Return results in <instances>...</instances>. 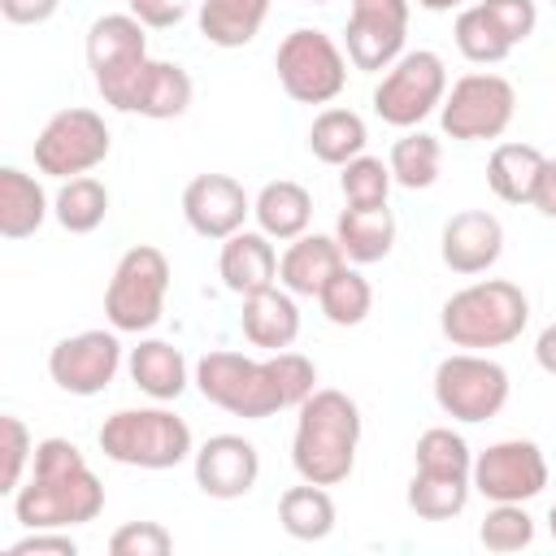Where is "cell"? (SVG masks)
<instances>
[{"label":"cell","mask_w":556,"mask_h":556,"mask_svg":"<svg viewBox=\"0 0 556 556\" xmlns=\"http://www.w3.org/2000/svg\"><path fill=\"white\" fill-rule=\"evenodd\" d=\"M443 96H447L443 56L430 48H413L395 65H387L382 83L374 87V113L395 130H413L443 104Z\"/></svg>","instance_id":"30bf717a"},{"label":"cell","mask_w":556,"mask_h":556,"mask_svg":"<svg viewBox=\"0 0 556 556\" xmlns=\"http://www.w3.org/2000/svg\"><path fill=\"white\" fill-rule=\"evenodd\" d=\"M52 213V200L43 195L39 178H30L17 165L0 169V235L4 239H30Z\"/></svg>","instance_id":"484cf974"},{"label":"cell","mask_w":556,"mask_h":556,"mask_svg":"<svg viewBox=\"0 0 556 556\" xmlns=\"http://www.w3.org/2000/svg\"><path fill=\"white\" fill-rule=\"evenodd\" d=\"M61 0H0V17L9 26H43L48 17H56Z\"/></svg>","instance_id":"ee69618b"},{"label":"cell","mask_w":556,"mask_h":556,"mask_svg":"<svg viewBox=\"0 0 556 556\" xmlns=\"http://www.w3.org/2000/svg\"><path fill=\"white\" fill-rule=\"evenodd\" d=\"M413 469H426V473H460V478H473V452L469 443L452 430V426H430L417 434V447H413Z\"/></svg>","instance_id":"d590c367"},{"label":"cell","mask_w":556,"mask_h":556,"mask_svg":"<svg viewBox=\"0 0 556 556\" xmlns=\"http://www.w3.org/2000/svg\"><path fill=\"white\" fill-rule=\"evenodd\" d=\"M530 321V295L508 278H482L443 300L439 330L452 348L491 352L521 339Z\"/></svg>","instance_id":"3957f363"},{"label":"cell","mask_w":556,"mask_h":556,"mask_svg":"<svg viewBox=\"0 0 556 556\" xmlns=\"http://www.w3.org/2000/svg\"><path fill=\"white\" fill-rule=\"evenodd\" d=\"M348 265L343 248L334 235H300L287 243V252L278 256V287H287L291 295H321V287Z\"/></svg>","instance_id":"44dd1931"},{"label":"cell","mask_w":556,"mask_h":556,"mask_svg":"<svg viewBox=\"0 0 556 556\" xmlns=\"http://www.w3.org/2000/svg\"><path fill=\"white\" fill-rule=\"evenodd\" d=\"M434 404L465 426L491 421L508 404V369L486 352H452L434 365Z\"/></svg>","instance_id":"9c48e42d"},{"label":"cell","mask_w":556,"mask_h":556,"mask_svg":"<svg viewBox=\"0 0 556 556\" xmlns=\"http://www.w3.org/2000/svg\"><path fill=\"white\" fill-rule=\"evenodd\" d=\"M269 0H200V35L213 48H243L261 35Z\"/></svg>","instance_id":"f546056e"},{"label":"cell","mask_w":556,"mask_h":556,"mask_svg":"<svg viewBox=\"0 0 556 556\" xmlns=\"http://www.w3.org/2000/svg\"><path fill=\"white\" fill-rule=\"evenodd\" d=\"M478 543L495 556H513L526 552L534 543V517L521 504H491L482 526H478Z\"/></svg>","instance_id":"8d00e7d4"},{"label":"cell","mask_w":556,"mask_h":556,"mask_svg":"<svg viewBox=\"0 0 556 556\" xmlns=\"http://www.w3.org/2000/svg\"><path fill=\"white\" fill-rule=\"evenodd\" d=\"M295 434H291V465L304 482L339 486L356 469L361 447V408L348 391L317 387L295 408Z\"/></svg>","instance_id":"7a4b0ae2"},{"label":"cell","mask_w":556,"mask_h":556,"mask_svg":"<svg viewBox=\"0 0 556 556\" xmlns=\"http://www.w3.org/2000/svg\"><path fill=\"white\" fill-rule=\"evenodd\" d=\"M369 143V130H365V117L356 109H343V104H330L313 117L308 126V152L321 161V165H348L352 156H361Z\"/></svg>","instance_id":"83f0119b"},{"label":"cell","mask_w":556,"mask_h":556,"mask_svg":"<svg viewBox=\"0 0 556 556\" xmlns=\"http://www.w3.org/2000/svg\"><path fill=\"white\" fill-rule=\"evenodd\" d=\"M191 4L195 0H130L126 13H135L148 30H169V26H178L191 13Z\"/></svg>","instance_id":"7bdbcfd3"},{"label":"cell","mask_w":556,"mask_h":556,"mask_svg":"<svg viewBox=\"0 0 556 556\" xmlns=\"http://www.w3.org/2000/svg\"><path fill=\"white\" fill-rule=\"evenodd\" d=\"M0 439H4V447H0V452H4L0 491H4V495H17V486L26 482V469H30V460H35V439H30L26 421L13 417V413L0 417Z\"/></svg>","instance_id":"f35d334b"},{"label":"cell","mask_w":556,"mask_h":556,"mask_svg":"<svg viewBox=\"0 0 556 556\" xmlns=\"http://www.w3.org/2000/svg\"><path fill=\"white\" fill-rule=\"evenodd\" d=\"M191 74L174 61H143L135 83L126 87L117 113H139V117H152V122H169V117H182L191 109Z\"/></svg>","instance_id":"d6986e66"},{"label":"cell","mask_w":556,"mask_h":556,"mask_svg":"<svg viewBox=\"0 0 556 556\" xmlns=\"http://www.w3.org/2000/svg\"><path fill=\"white\" fill-rule=\"evenodd\" d=\"M543 161L547 156L534 143H495V152L486 161V187L504 204H530L534 182L543 174Z\"/></svg>","instance_id":"4316f807"},{"label":"cell","mask_w":556,"mask_h":556,"mask_svg":"<svg viewBox=\"0 0 556 556\" xmlns=\"http://www.w3.org/2000/svg\"><path fill=\"white\" fill-rule=\"evenodd\" d=\"M308 4H330V0H308Z\"/></svg>","instance_id":"681fc988"},{"label":"cell","mask_w":556,"mask_h":556,"mask_svg":"<svg viewBox=\"0 0 556 556\" xmlns=\"http://www.w3.org/2000/svg\"><path fill=\"white\" fill-rule=\"evenodd\" d=\"M148 26L135 13H104L87 26V70L109 109L122 104L139 65L148 61Z\"/></svg>","instance_id":"7c38bea8"},{"label":"cell","mask_w":556,"mask_h":556,"mask_svg":"<svg viewBox=\"0 0 556 556\" xmlns=\"http://www.w3.org/2000/svg\"><path fill=\"white\" fill-rule=\"evenodd\" d=\"M191 382L200 387V395L208 404H217V408H226L230 417H243V421H265V417H274V413L287 408L282 387H278L274 356L252 361L243 352L213 348V352H204L195 361Z\"/></svg>","instance_id":"5b68a950"},{"label":"cell","mask_w":556,"mask_h":556,"mask_svg":"<svg viewBox=\"0 0 556 556\" xmlns=\"http://www.w3.org/2000/svg\"><path fill=\"white\" fill-rule=\"evenodd\" d=\"M334 239L352 265L387 261L395 248V213L387 204H369V208L343 204V213L334 222Z\"/></svg>","instance_id":"603a6c76"},{"label":"cell","mask_w":556,"mask_h":556,"mask_svg":"<svg viewBox=\"0 0 556 556\" xmlns=\"http://www.w3.org/2000/svg\"><path fill=\"white\" fill-rule=\"evenodd\" d=\"M248 213H252V195L230 174H195L182 187V217L200 239L213 243L230 239L235 230H243Z\"/></svg>","instance_id":"2e32d148"},{"label":"cell","mask_w":556,"mask_h":556,"mask_svg":"<svg viewBox=\"0 0 556 556\" xmlns=\"http://www.w3.org/2000/svg\"><path fill=\"white\" fill-rule=\"evenodd\" d=\"M413 4H421L426 13H452V9H465L469 0H413Z\"/></svg>","instance_id":"7dc6e473"},{"label":"cell","mask_w":556,"mask_h":556,"mask_svg":"<svg viewBox=\"0 0 556 556\" xmlns=\"http://www.w3.org/2000/svg\"><path fill=\"white\" fill-rule=\"evenodd\" d=\"M282 91L295 104H330L348 87V52L317 26H295L274 52Z\"/></svg>","instance_id":"52a82bcc"},{"label":"cell","mask_w":556,"mask_h":556,"mask_svg":"<svg viewBox=\"0 0 556 556\" xmlns=\"http://www.w3.org/2000/svg\"><path fill=\"white\" fill-rule=\"evenodd\" d=\"M413 0H352L343 26V52L356 70L378 74L404 56Z\"/></svg>","instance_id":"5bb4252c"},{"label":"cell","mask_w":556,"mask_h":556,"mask_svg":"<svg viewBox=\"0 0 556 556\" xmlns=\"http://www.w3.org/2000/svg\"><path fill=\"white\" fill-rule=\"evenodd\" d=\"M391 187H395V178H391V165H387L382 156L361 152V156H352L348 165H339V191H343V204H361V208H369V204H387Z\"/></svg>","instance_id":"74e56055"},{"label":"cell","mask_w":556,"mask_h":556,"mask_svg":"<svg viewBox=\"0 0 556 556\" xmlns=\"http://www.w3.org/2000/svg\"><path fill=\"white\" fill-rule=\"evenodd\" d=\"M113 556H169L174 552V534L161 521H126L113 530L109 539Z\"/></svg>","instance_id":"ab89813d"},{"label":"cell","mask_w":556,"mask_h":556,"mask_svg":"<svg viewBox=\"0 0 556 556\" xmlns=\"http://www.w3.org/2000/svg\"><path fill=\"white\" fill-rule=\"evenodd\" d=\"M552 9H556V0H552Z\"/></svg>","instance_id":"f907efd6"},{"label":"cell","mask_w":556,"mask_h":556,"mask_svg":"<svg viewBox=\"0 0 556 556\" xmlns=\"http://www.w3.org/2000/svg\"><path fill=\"white\" fill-rule=\"evenodd\" d=\"M482 9L500 22V30L513 39V43H526L539 26V9L534 0H482Z\"/></svg>","instance_id":"60d3db41"},{"label":"cell","mask_w":556,"mask_h":556,"mask_svg":"<svg viewBox=\"0 0 556 556\" xmlns=\"http://www.w3.org/2000/svg\"><path fill=\"white\" fill-rule=\"evenodd\" d=\"M130 382L148 395V400H178L191 382V369H187V356L182 348H174L169 339H139V348H130Z\"/></svg>","instance_id":"cb8c5ba5"},{"label":"cell","mask_w":556,"mask_h":556,"mask_svg":"<svg viewBox=\"0 0 556 556\" xmlns=\"http://www.w3.org/2000/svg\"><path fill=\"white\" fill-rule=\"evenodd\" d=\"M473 495V478H460V473H426V469H413L408 478V508L421 517V521H452L465 513Z\"/></svg>","instance_id":"4dcf8cb0"},{"label":"cell","mask_w":556,"mask_h":556,"mask_svg":"<svg viewBox=\"0 0 556 556\" xmlns=\"http://www.w3.org/2000/svg\"><path fill=\"white\" fill-rule=\"evenodd\" d=\"M543 217H556V156H547L543 161V174H539V182H534V200H530Z\"/></svg>","instance_id":"f6af8a7d"},{"label":"cell","mask_w":556,"mask_h":556,"mask_svg":"<svg viewBox=\"0 0 556 556\" xmlns=\"http://www.w3.org/2000/svg\"><path fill=\"white\" fill-rule=\"evenodd\" d=\"M96 443L113 465H130V469H174L195 456L191 426L178 413H169L161 400L152 408L109 413Z\"/></svg>","instance_id":"277c9868"},{"label":"cell","mask_w":556,"mask_h":556,"mask_svg":"<svg viewBox=\"0 0 556 556\" xmlns=\"http://www.w3.org/2000/svg\"><path fill=\"white\" fill-rule=\"evenodd\" d=\"M439 256L460 278L486 274L504 256V226H500V217L486 213V208L452 213L443 222V235H439Z\"/></svg>","instance_id":"ac0fdd59"},{"label":"cell","mask_w":556,"mask_h":556,"mask_svg":"<svg viewBox=\"0 0 556 556\" xmlns=\"http://www.w3.org/2000/svg\"><path fill=\"white\" fill-rule=\"evenodd\" d=\"M191 473L208 500H243L261 478V452L243 434H213L195 447Z\"/></svg>","instance_id":"e0dca14e"},{"label":"cell","mask_w":556,"mask_h":556,"mask_svg":"<svg viewBox=\"0 0 556 556\" xmlns=\"http://www.w3.org/2000/svg\"><path fill=\"white\" fill-rule=\"evenodd\" d=\"M387 165H391L395 187H404V191H426V187L439 182V169H443V143H439L434 135H426V130L413 126V130H404V135L391 143Z\"/></svg>","instance_id":"1f68e13d"},{"label":"cell","mask_w":556,"mask_h":556,"mask_svg":"<svg viewBox=\"0 0 556 556\" xmlns=\"http://www.w3.org/2000/svg\"><path fill=\"white\" fill-rule=\"evenodd\" d=\"M547 530H552V543H556V504L547 508Z\"/></svg>","instance_id":"c3c4849f"},{"label":"cell","mask_w":556,"mask_h":556,"mask_svg":"<svg viewBox=\"0 0 556 556\" xmlns=\"http://www.w3.org/2000/svg\"><path fill=\"white\" fill-rule=\"evenodd\" d=\"M104 508V482L70 439H39L30 478L13 495V517L26 530H70L96 521Z\"/></svg>","instance_id":"6da1fadb"},{"label":"cell","mask_w":556,"mask_h":556,"mask_svg":"<svg viewBox=\"0 0 556 556\" xmlns=\"http://www.w3.org/2000/svg\"><path fill=\"white\" fill-rule=\"evenodd\" d=\"M243 339L252 348L265 352H282L300 339V304L287 287H265L256 295H243V313H239Z\"/></svg>","instance_id":"7402d4cb"},{"label":"cell","mask_w":556,"mask_h":556,"mask_svg":"<svg viewBox=\"0 0 556 556\" xmlns=\"http://www.w3.org/2000/svg\"><path fill=\"white\" fill-rule=\"evenodd\" d=\"M278 521H282V530H287L291 539H300V543H321V539H330L339 513H334V500H330L326 486L300 478V486H287V491H282V500H278Z\"/></svg>","instance_id":"f1b7e54d"},{"label":"cell","mask_w":556,"mask_h":556,"mask_svg":"<svg viewBox=\"0 0 556 556\" xmlns=\"http://www.w3.org/2000/svg\"><path fill=\"white\" fill-rule=\"evenodd\" d=\"M169 295V261L152 243H135L113 265L104 287V317L117 334H148L165 317Z\"/></svg>","instance_id":"8992f818"},{"label":"cell","mask_w":556,"mask_h":556,"mask_svg":"<svg viewBox=\"0 0 556 556\" xmlns=\"http://www.w3.org/2000/svg\"><path fill=\"white\" fill-rule=\"evenodd\" d=\"M217 274L222 287L230 295H256L265 287L278 282V252L274 239L265 230H235L230 239H222V256H217Z\"/></svg>","instance_id":"ffe728a7"},{"label":"cell","mask_w":556,"mask_h":556,"mask_svg":"<svg viewBox=\"0 0 556 556\" xmlns=\"http://www.w3.org/2000/svg\"><path fill=\"white\" fill-rule=\"evenodd\" d=\"M122 369V339L117 330H78L65 334L52 352H48V378L65 391V395H100Z\"/></svg>","instance_id":"9a60e30c"},{"label":"cell","mask_w":556,"mask_h":556,"mask_svg":"<svg viewBox=\"0 0 556 556\" xmlns=\"http://www.w3.org/2000/svg\"><path fill=\"white\" fill-rule=\"evenodd\" d=\"M252 217H256V230H265L269 239L278 243H291L300 235H308V222H313V195L308 187L291 182V178H274L256 191L252 200Z\"/></svg>","instance_id":"d4e9b609"},{"label":"cell","mask_w":556,"mask_h":556,"mask_svg":"<svg viewBox=\"0 0 556 556\" xmlns=\"http://www.w3.org/2000/svg\"><path fill=\"white\" fill-rule=\"evenodd\" d=\"M52 217L70 235H91L109 217V187L100 178H91V174L65 178L61 191L52 195Z\"/></svg>","instance_id":"d6a6232c"},{"label":"cell","mask_w":556,"mask_h":556,"mask_svg":"<svg viewBox=\"0 0 556 556\" xmlns=\"http://www.w3.org/2000/svg\"><path fill=\"white\" fill-rule=\"evenodd\" d=\"M547 486V456L534 439H500L473 456V491L491 504H526Z\"/></svg>","instance_id":"4fadbf2b"},{"label":"cell","mask_w":556,"mask_h":556,"mask_svg":"<svg viewBox=\"0 0 556 556\" xmlns=\"http://www.w3.org/2000/svg\"><path fill=\"white\" fill-rule=\"evenodd\" d=\"M513 117H517V87L491 70L460 74L439 104V126L456 143L500 139L513 126Z\"/></svg>","instance_id":"ba28073f"},{"label":"cell","mask_w":556,"mask_h":556,"mask_svg":"<svg viewBox=\"0 0 556 556\" xmlns=\"http://www.w3.org/2000/svg\"><path fill=\"white\" fill-rule=\"evenodd\" d=\"M534 361H539V369H543V374H552V378H556V321L539 330V339H534Z\"/></svg>","instance_id":"bcb514c9"},{"label":"cell","mask_w":556,"mask_h":556,"mask_svg":"<svg viewBox=\"0 0 556 556\" xmlns=\"http://www.w3.org/2000/svg\"><path fill=\"white\" fill-rule=\"evenodd\" d=\"M113 148V135L104 126V117L96 109H61L43 122V130L35 135V169L48 174V178H78V174H91L96 165H104Z\"/></svg>","instance_id":"8fae6325"},{"label":"cell","mask_w":556,"mask_h":556,"mask_svg":"<svg viewBox=\"0 0 556 556\" xmlns=\"http://www.w3.org/2000/svg\"><path fill=\"white\" fill-rule=\"evenodd\" d=\"M452 39H456L460 56H465V61H473V65H500V61L517 48V43L500 30V22L482 9V0H473V4H465V9H456Z\"/></svg>","instance_id":"836d02e7"},{"label":"cell","mask_w":556,"mask_h":556,"mask_svg":"<svg viewBox=\"0 0 556 556\" xmlns=\"http://www.w3.org/2000/svg\"><path fill=\"white\" fill-rule=\"evenodd\" d=\"M9 556H78V543L65 530H26L9 543Z\"/></svg>","instance_id":"b9f144b4"},{"label":"cell","mask_w":556,"mask_h":556,"mask_svg":"<svg viewBox=\"0 0 556 556\" xmlns=\"http://www.w3.org/2000/svg\"><path fill=\"white\" fill-rule=\"evenodd\" d=\"M317 304H321V317H326L330 326H361V321L369 317V308H374V287H369V278H365L361 269L343 265V269L321 287Z\"/></svg>","instance_id":"e575fe53"}]
</instances>
